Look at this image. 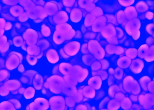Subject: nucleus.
<instances>
[{
	"label": "nucleus",
	"mask_w": 154,
	"mask_h": 110,
	"mask_svg": "<svg viewBox=\"0 0 154 110\" xmlns=\"http://www.w3.org/2000/svg\"><path fill=\"white\" fill-rule=\"evenodd\" d=\"M55 32L53 40L57 44H61L65 39H70L75 35V31L69 24L62 23L58 24Z\"/></svg>",
	"instance_id": "obj_1"
},
{
	"label": "nucleus",
	"mask_w": 154,
	"mask_h": 110,
	"mask_svg": "<svg viewBox=\"0 0 154 110\" xmlns=\"http://www.w3.org/2000/svg\"><path fill=\"white\" fill-rule=\"evenodd\" d=\"M23 36L28 44L31 45L37 43L38 35L35 30L31 29H28L24 34Z\"/></svg>",
	"instance_id": "obj_2"
},
{
	"label": "nucleus",
	"mask_w": 154,
	"mask_h": 110,
	"mask_svg": "<svg viewBox=\"0 0 154 110\" xmlns=\"http://www.w3.org/2000/svg\"><path fill=\"white\" fill-rule=\"evenodd\" d=\"M37 12L36 11L30 10L27 11V13L29 17L33 19H43L46 17L48 15L46 11L45 10H39Z\"/></svg>",
	"instance_id": "obj_3"
},
{
	"label": "nucleus",
	"mask_w": 154,
	"mask_h": 110,
	"mask_svg": "<svg viewBox=\"0 0 154 110\" xmlns=\"http://www.w3.org/2000/svg\"><path fill=\"white\" fill-rule=\"evenodd\" d=\"M96 20L93 24L92 30L98 32L105 28L106 25V19L103 16H101Z\"/></svg>",
	"instance_id": "obj_4"
},
{
	"label": "nucleus",
	"mask_w": 154,
	"mask_h": 110,
	"mask_svg": "<svg viewBox=\"0 0 154 110\" xmlns=\"http://www.w3.org/2000/svg\"><path fill=\"white\" fill-rule=\"evenodd\" d=\"M68 19L67 14L63 11L60 12L56 14L53 17L54 22L57 24L65 23L68 21Z\"/></svg>",
	"instance_id": "obj_5"
},
{
	"label": "nucleus",
	"mask_w": 154,
	"mask_h": 110,
	"mask_svg": "<svg viewBox=\"0 0 154 110\" xmlns=\"http://www.w3.org/2000/svg\"><path fill=\"white\" fill-rule=\"evenodd\" d=\"M101 31L102 35L106 38H112L116 35V31L112 26H107Z\"/></svg>",
	"instance_id": "obj_6"
},
{
	"label": "nucleus",
	"mask_w": 154,
	"mask_h": 110,
	"mask_svg": "<svg viewBox=\"0 0 154 110\" xmlns=\"http://www.w3.org/2000/svg\"><path fill=\"white\" fill-rule=\"evenodd\" d=\"M46 56L48 60L51 63H55L59 60V56L56 51L50 49L47 53Z\"/></svg>",
	"instance_id": "obj_7"
},
{
	"label": "nucleus",
	"mask_w": 154,
	"mask_h": 110,
	"mask_svg": "<svg viewBox=\"0 0 154 110\" xmlns=\"http://www.w3.org/2000/svg\"><path fill=\"white\" fill-rule=\"evenodd\" d=\"M82 16V12L78 10H73L71 13V20L72 21L75 23L79 22L81 20Z\"/></svg>",
	"instance_id": "obj_8"
},
{
	"label": "nucleus",
	"mask_w": 154,
	"mask_h": 110,
	"mask_svg": "<svg viewBox=\"0 0 154 110\" xmlns=\"http://www.w3.org/2000/svg\"><path fill=\"white\" fill-rule=\"evenodd\" d=\"M11 13L15 16H19L23 13L24 10L22 8L20 7H14L12 8L10 11Z\"/></svg>",
	"instance_id": "obj_9"
},
{
	"label": "nucleus",
	"mask_w": 154,
	"mask_h": 110,
	"mask_svg": "<svg viewBox=\"0 0 154 110\" xmlns=\"http://www.w3.org/2000/svg\"><path fill=\"white\" fill-rule=\"evenodd\" d=\"M1 44H2V45H1V47L2 46V47L1 48V52H6L8 49L9 47V45H5L8 44L7 43V38L6 36H3L1 37Z\"/></svg>",
	"instance_id": "obj_10"
},
{
	"label": "nucleus",
	"mask_w": 154,
	"mask_h": 110,
	"mask_svg": "<svg viewBox=\"0 0 154 110\" xmlns=\"http://www.w3.org/2000/svg\"><path fill=\"white\" fill-rule=\"evenodd\" d=\"M96 20L95 17L92 15L88 14L85 19V24L87 26H91Z\"/></svg>",
	"instance_id": "obj_11"
},
{
	"label": "nucleus",
	"mask_w": 154,
	"mask_h": 110,
	"mask_svg": "<svg viewBox=\"0 0 154 110\" xmlns=\"http://www.w3.org/2000/svg\"><path fill=\"white\" fill-rule=\"evenodd\" d=\"M41 31L42 34L44 36L48 37L50 35L51 31L50 29L45 25H42Z\"/></svg>",
	"instance_id": "obj_12"
},
{
	"label": "nucleus",
	"mask_w": 154,
	"mask_h": 110,
	"mask_svg": "<svg viewBox=\"0 0 154 110\" xmlns=\"http://www.w3.org/2000/svg\"><path fill=\"white\" fill-rule=\"evenodd\" d=\"M137 10H142L144 11L148 9V7L147 4L143 1L139 2L136 5Z\"/></svg>",
	"instance_id": "obj_13"
},
{
	"label": "nucleus",
	"mask_w": 154,
	"mask_h": 110,
	"mask_svg": "<svg viewBox=\"0 0 154 110\" xmlns=\"http://www.w3.org/2000/svg\"><path fill=\"white\" fill-rule=\"evenodd\" d=\"M22 38L21 36H16L13 39L14 45L16 47H20L22 44Z\"/></svg>",
	"instance_id": "obj_14"
},
{
	"label": "nucleus",
	"mask_w": 154,
	"mask_h": 110,
	"mask_svg": "<svg viewBox=\"0 0 154 110\" xmlns=\"http://www.w3.org/2000/svg\"><path fill=\"white\" fill-rule=\"evenodd\" d=\"M120 3L123 6H130L134 2L135 0H119Z\"/></svg>",
	"instance_id": "obj_15"
},
{
	"label": "nucleus",
	"mask_w": 154,
	"mask_h": 110,
	"mask_svg": "<svg viewBox=\"0 0 154 110\" xmlns=\"http://www.w3.org/2000/svg\"><path fill=\"white\" fill-rule=\"evenodd\" d=\"M27 59L28 62L31 65H35L37 61V58L33 56L28 55Z\"/></svg>",
	"instance_id": "obj_16"
},
{
	"label": "nucleus",
	"mask_w": 154,
	"mask_h": 110,
	"mask_svg": "<svg viewBox=\"0 0 154 110\" xmlns=\"http://www.w3.org/2000/svg\"><path fill=\"white\" fill-rule=\"evenodd\" d=\"M29 16L27 13L24 12L22 13L19 17V20L22 22L27 21L29 18Z\"/></svg>",
	"instance_id": "obj_17"
},
{
	"label": "nucleus",
	"mask_w": 154,
	"mask_h": 110,
	"mask_svg": "<svg viewBox=\"0 0 154 110\" xmlns=\"http://www.w3.org/2000/svg\"><path fill=\"white\" fill-rule=\"evenodd\" d=\"M6 25V21L3 19H1V30H4Z\"/></svg>",
	"instance_id": "obj_18"
},
{
	"label": "nucleus",
	"mask_w": 154,
	"mask_h": 110,
	"mask_svg": "<svg viewBox=\"0 0 154 110\" xmlns=\"http://www.w3.org/2000/svg\"><path fill=\"white\" fill-rule=\"evenodd\" d=\"M12 27V25L11 23L7 22L5 25L4 30H8L11 29Z\"/></svg>",
	"instance_id": "obj_19"
}]
</instances>
